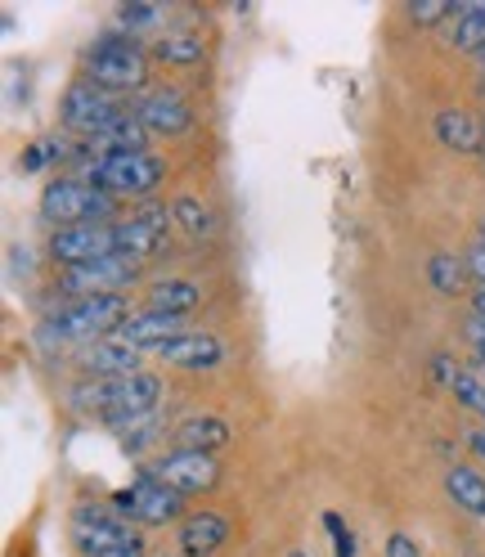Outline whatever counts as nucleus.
Here are the masks:
<instances>
[{
  "label": "nucleus",
  "mask_w": 485,
  "mask_h": 557,
  "mask_svg": "<svg viewBox=\"0 0 485 557\" xmlns=\"http://www.w3.org/2000/svg\"><path fill=\"white\" fill-rule=\"evenodd\" d=\"M427 278H432V288L445 293V297H455L459 284H463V261L459 257H449V252H436L427 261Z\"/></svg>",
  "instance_id": "b1692460"
},
{
  "label": "nucleus",
  "mask_w": 485,
  "mask_h": 557,
  "mask_svg": "<svg viewBox=\"0 0 485 557\" xmlns=\"http://www.w3.org/2000/svg\"><path fill=\"white\" fill-rule=\"evenodd\" d=\"M171 441H176V449H194V455H216V449L229 445V423L225 418H212V413L185 418Z\"/></svg>",
  "instance_id": "a211bd4d"
},
{
  "label": "nucleus",
  "mask_w": 485,
  "mask_h": 557,
  "mask_svg": "<svg viewBox=\"0 0 485 557\" xmlns=\"http://www.w3.org/2000/svg\"><path fill=\"white\" fill-rule=\"evenodd\" d=\"M158 10L153 5H140V10H122V23H149Z\"/></svg>",
  "instance_id": "72a5a7b5"
},
{
  "label": "nucleus",
  "mask_w": 485,
  "mask_h": 557,
  "mask_svg": "<svg viewBox=\"0 0 485 557\" xmlns=\"http://www.w3.org/2000/svg\"><path fill=\"white\" fill-rule=\"evenodd\" d=\"M86 82H95L109 95L140 90L149 82V54L130 37H99L90 59H86Z\"/></svg>",
  "instance_id": "39448f33"
},
{
  "label": "nucleus",
  "mask_w": 485,
  "mask_h": 557,
  "mask_svg": "<svg viewBox=\"0 0 485 557\" xmlns=\"http://www.w3.org/2000/svg\"><path fill=\"white\" fill-rule=\"evenodd\" d=\"M171 221H176L185 234H194V238H207V234L216 230L212 212H207L198 198H176V202H171Z\"/></svg>",
  "instance_id": "4be33fe9"
},
{
  "label": "nucleus",
  "mask_w": 485,
  "mask_h": 557,
  "mask_svg": "<svg viewBox=\"0 0 485 557\" xmlns=\"http://www.w3.org/2000/svg\"><path fill=\"white\" fill-rule=\"evenodd\" d=\"M126 540H135L126 512H109L99 504H82L73 512V544L86 557H103V553H113L117 544H126Z\"/></svg>",
  "instance_id": "6e6552de"
},
{
  "label": "nucleus",
  "mask_w": 485,
  "mask_h": 557,
  "mask_svg": "<svg viewBox=\"0 0 485 557\" xmlns=\"http://www.w3.org/2000/svg\"><path fill=\"white\" fill-rule=\"evenodd\" d=\"M229 535V521L221 512H189L181 521V553L185 557H207V553H216Z\"/></svg>",
  "instance_id": "f3484780"
},
{
  "label": "nucleus",
  "mask_w": 485,
  "mask_h": 557,
  "mask_svg": "<svg viewBox=\"0 0 485 557\" xmlns=\"http://www.w3.org/2000/svg\"><path fill=\"white\" fill-rule=\"evenodd\" d=\"M436 139H440L445 149L476 153L481 139H485V126H481L468 109H445V113H436Z\"/></svg>",
  "instance_id": "6ab92c4d"
},
{
  "label": "nucleus",
  "mask_w": 485,
  "mask_h": 557,
  "mask_svg": "<svg viewBox=\"0 0 485 557\" xmlns=\"http://www.w3.org/2000/svg\"><path fill=\"white\" fill-rule=\"evenodd\" d=\"M126 320H130V301L122 293H109V297H67L54 315L46 320V329L59 333V337L99 342V337H113Z\"/></svg>",
  "instance_id": "7ed1b4c3"
},
{
  "label": "nucleus",
  "mask_w": 485,
  "mask_h": 557,
  "mask_svg": "<svg viewBox=\"0 0 485 557\" xmlns=\"http://www.w3.org/2000/svg\"><path fill=\"white\" fill-rule=\"evenodd\" d=\"M198 301H202V288L189 284V278H162L149 293V310H166V315H185Z\"/></svg>",
  "instance_id": "412c9836"
},
{
  "label": "nucleus",
  "mask_w": 485,
  "mask_h": 557,
  "mask_svg": "<svg viewBox=\"0 0 485 557\" xmlns=\"http://www.w3.org/2000/svg\"><path fill=\"white\" fill-rule=\"evenodd\" d=\"M449 392H455L468 409H481V413H485V382H481L476 373L459 369V373H455V382H449Z\"/></svg>",
  "instance_id": "bb28decb"
},
{
  "label": "nucleus",
  "mask_w": 485,
  "mask_h": 557,
  "mask_svg": "<svg viewBox=\"0 0 485 557\" xmlns=\"http://www.w3.org/2000/svg\"><path fill=\"white\" fill-rule=\"evenodd\" d=\"M73 400L82 409H103V418L117 428H135L140 418H149L162 400V382L153 373H130V377H95V382H82L73 392Z\"/></svg>",
  "instance_id": "f257e3e1"
},
{
  "label": "nucleus",
  "mask_w": 485,
  "mask_h": 557,
  "mask_svg": "<svg viewBox=\"0 0 485 557\" xmlns=\"http://www.w3.org/2000/svg\"><path fill=\"white\" fill-rule=\"evenodd\" d=\"M324 527L333 531V553H337V557H356V535L341 527V517H337V512L324 517Z\"/></svg>",
  "instance_id": "c85d7f7f"
},
{
  "label": "nucleus",
  "mask_w": 485,
  "mask_h": 557,
  "mask_svg": "<svg viewBox=\"0 0 485 557\" xmlns=\"http://www.w3.org/2000/svg\"><path fill=\"white\" fill-rule=\"evenodd\" d=\"M59 113H63V126L67 131L99 139L126 109H117V99L109 90H99L95 82H73V86H67V95H63V109Z\"/></svg>",
  "instance_id": "423d86ee"
},
{
  "label": "nucleus",
  "mask_w": 485,
  "mask_h": 557,
  "mask_svg": "<svg viewBox=\"0 0 485 557\" xmlns=\"http://www.w3.org/2000/svg\"><path fill=\"white\" fill-rule=\"evenodd\" d=\"M387 557H423V548L413 544L409 535H391V540H387Z\"/></svg>",
  "instance_id": "c756f323"
},
{
  "label": "nucleus",
  "mask_w": 485,
  "mask_h": 557,
  "mask_svg": "<svg viewBox=\"0 0 485 557\" xmlns=\"http://www.w3.org/2000/svg\"><path fill=\"white\" fill-rule=\"evenodd\" d=\"M113 504H117V512H126L130 521H140V527H166V521L181 517L185 495H176L171 485H162L153 472H140L130 491H122Z\"/></svg>",
  "instance_id": "0eeeda50"
},
{
  "label": "nucleus",
  "mask_w": 485,
  "mask_h": 557,
  "mask_svg": "<svg viewBox=\"0 0 485 557\" xmlns=\"http://www.w3.org/2000/svg\"><path fill=\"white\" fill-rule=\"evenodd\" d=\"M113 207H117L113 194H103L99 185L77 181V176H54L41 189V216L54 221L59 230H67V225H103L113 216Z\"/></svg>",
  "instance_id": "20e7f679"
},
{
  "label": "nucleus",
  "mask_w": 485,
  "mask_h": 557,
  "mask_svg": "<svg viewBox=\"0 0 485 557\" xmlns=\"http://www.w3.org/2000/svg\"><path fill=\"white\" fill-rule=\"evenodd\" d=\"M122 342H130L135 351H145V346H153V351H162L166 342L185 337V315H166V310H135V315L113 333Z\"/></svg>",
  "instance_id": "4468645a"
},
{
  "label": "nucleus",
  "mask_w": 485,
  "mask_h": 557,
  "mask_svg": "<svg viewBox=\"0 0 485 557\" xmlns=\"http://www.w3.org/2000/svg\"><path fill=\"white\" fill-rule=\"evenodd\" d=\"M472 449H476V455L485 459V432H476V436H472Z\"/></svg>",
  "instance_id": "c9c22d12"
},
{
  "label": "nucleus",
  "mask_w": 485,
  "mask_h": 557,
  "mask_svg": "<svg viewBox=\"0 0 485 557\" xmlns=\"http://www.w3.org/2000/svg\"><path fill=\"white\" fill-rule=\"evenodd\" d=\"M103 557H145V540L135 535V540H126V544H117L113 553H103Z\"/></svg>",
  "instance_id": "473e14b6"
},
{
  "label": "nucleus",
  "mask_w": 485,
  "mask_h": 557,
  "mask_svg": "<svg viewBox=\"0 0 485 557\" xmlns=\"http://www.w3.org/2000/svg\"><path fill=\"white\" fill-rule=\"evenodd\" d=\"M162 485H171L176 495H198V491H212L221 481V463L212 455H194V449H171L149 468Z\"/></svg>",
  "instance_id": "9b49d317"
},
{
  "label": "nucleus",
  "mask_w": 485,
  "mask_h": 557,
  "mask_svg": "<svg viewBox=\"0 0 485 557\" xmlns=\"http://www.w3.org/2000/svg\"><path fill=\"white\" fill-rule=\"evenodd\" d=\"M50 257L73 270V265H90L103 257H117V243H113V225H67L50 234Z\"/></svg>",
  "instance_id": "9d476101"
},
{
  "label": "nucleus",
  "mask_w": 485,
  "mask_h": 557,
  "mask_svg": "<svg viewBox=\"0 0 485 557\" xmlns=\"http://www.w3.org/2000/svg\"><path fill=\"white\" fill-rule=\"evenodd\" d=\"M455 50H463V54H481L485 50V23L476 14L459 10V18H455Z\"/></svg>",
  "instance_id": "393cba45"
},
{
  "label": "nucleus",
  "mask_w": 485,
  "mask_h": 557,
  "mask_svg": "<svg viewBox=\"0 0 485 557\" xmlns=\"http://www.w3.org/2000/svg\"><path fill=\"white\" fill-rule=\"evenodd\" d=\"M449 10H455V0H419V5H409V18L423 23V27H432V23H440Z\"/></svg>",
  "instance_id": "cd10ccee"
},
{
  "label": "nucleus",
  "mask_w": 485,
  "mask_h": 557,
  "mask_svg": "<svg viewBox=\"0 0 485 557\" xmlns=\"http://www.w3.org/2000/svg\"><path fill=\"white\" fill-rule=\"evenodd\" d=\"M77 162H86L90 171V185H99L103 194H113V198H145L162 185L166 176V166L162 158L153 153H77Z\"/></svg>",
  "instance_id": "f03ea898"
},
{
  "label": "nucleus",
  "mask_w": 485,
  "mask_h": 557,
  "mask_svg": "<svg viewBox=\"0 0 485 557\" xmlns=\"http://www.w3.org/2000/svg\"><path fill=\"white\" fill-rule=\"evenodd\" d=\"M135 274H140V265H135V261L103 257V261H90V265L63 270L59 274V293H67V297H109V293H122Z\"/></svg>",
  "instance_id": "1a4fd4ad"
},
{
  "label": "nucleus",
  "mask_w": 485,
  "mask_h": 557,
  "mask_svg": "<svg viewBox=\"0 0 485 557\" xmlns=\"http://www.w3.org/2000/svg\"><path fill=\"white\" fill-rule=\"evenodd\" d=\"M166 207H145V212H135L126 221H113V243H117V257L126 261H149L158 248H162V238H166Z\"/></svg>",
  "instance_id": "f8f14e48"
},
{
  "label": "nucleus",
  "mask_w": 485,
  "mask_h": 557,
  "mask_svg": "<svg viewBox=\"0 0 485 557\" xmlns=\"http://www.w3.org/2000/svg\"><path fill=\"white\" fill-rule=\"evenodd\" d=\"M468 337H472V346H476L481 360H485V320H481V315H472V320H468Z\"/></svg>",
  "instance_id": "2f4dec72"
},
{
  "label": "nucleus",
  "mask_w": 485,
  "mask_h": 557,
  "mask_svg": "<svg viewBox=\"0 0 485 557\" xmlns=\"http://www.w3.org/2000/svg\"><path fill=\"white\" fill-rule=\"evenodd\" d=\"M468 270H472V274L481 278V288H485V238H481V243H476V248L468 252Z\"/></svg>",
  "instance_id": "7c9ffc66"
},
{
  "label": "nucleus",
  "mask_w": 485,
  "mask_h": 557,
  "mask_svg": "<svg viewBox=\"0 0 485 557\" xmlns=\"http://www.w3.org/2000/svg\"><path fill=\"white\" fill-rule=\"evenodd\" d=\"M153 54L162 63H202V41L189 37V32H166V37L153 46Z\"/></svg>",
  "instance_id": "5701e85b"
},
{
  "label": "nucleus",
  "mask_w": 485,
  "mask_h": 557,
  "mask_svg": "<svg viewBox=\"0 0 485 557\" xmlns=\"http://www.w3.org/2000/svg\"><path fill=\"white\" fill-rule=\"evenodd\" d=\"M445 491L459 508H468L472 517H485V476L468 463H455L445 472Z\"/></svg>",
  "instance_id": "aec40b11"
},
{
  "label": "nucleus",
  "mask_w": 485,
  "mask_h": 557,
  "mask_svg": "<svg viewBox=\"0 0 485 557\" xmlns=\"http://www.w3.org/2000/svg\"><path fill=\"white\" fill-rule=\"evenodd\" d=\"M130 113L149 126V135H181V131L194 126V103L181 90H171V86L149 90L145 99H135Z\"/></svg>",
  "instance_id": "ddd939ff"
},
{
  "label": "nucleus",
  "mask_w": 485,
  "mask_h": 557,
  "mask_svg": "<svg viewBox=\"0 0 485 557\" xmlns=\"http://www.w3.org/2000/svg\"><path fill=\"white\" fill-rule=\"evenodd\" d=\"M158 356H162V364H176V369H194L198 373V369H216L225 360V346L212 333H185L176 342H166Z\"/></svg>",
  "instance_id": "dca6fc26"
},
{
  "label": "nucleus",
  "mask_w": 485,
  "mask_h": 557,
  "mask_svg": "<svg viewBox=\"0 0 485 557\" xmlns=\"http://www.w3.org/2000/svg\"><path fill=\"white\" fill-rule=\"evenodd\" d=\"M293 557H306V553H293Z\"/></svg>",
  "instance_id": "58836bf2"
},
{
  "label": "nucleus",
  "mask_w": 485,
  "mask_h": 557,
  "mask_svg": "<svg viewBox=\"0 0 485 557\" xmlns=\"http://www.w3.org/2000/svg\"><path fill=\"white\" fill-rule=\"evenodd\" d=\"M463 14H476L485 23V0H463Z\"/></svg>",
  "instance_id": "f704fd0d"
},
{
  "label": "nucleus",
  "mask_w": 485,
  "mask_h": 557,
  "mask_svg": "<svg viewBox=\"0 0 485 557\" xmlns=\"http://www.w3.org/2000/svg\"><path fill=\"white\" fill-rule=\"evenodd\" d=\"M82 369L95 373V377H130L140 373V351L122 337H99V342H86L77 351Z\"/></svg>",
  "instance_id": "2eb2a0df"
},
{
  "label": "nucleus",
  "mask_w": 485,
  "mask_h": 557,
  "mask_svg": "<svg viewBox=\"0 0 485 557\" xmlns=\"http://www.w3.org/2000/svg\"><path fill=\"white\" fill-rule=\"evenodd\" d=\"M476 315H481V320H485V288H481V293H476Z\"/></svg>",
  "instance_id": "e433bc0d"
},
{
  "label": "nucleus",
  "mask_w": 485,
  "mask_h": 557,
  "mask_svg": "<svg viewBox=\"0 0 485 557\" xmlns=\"http://www.w3.org/2000/svg\"><path fill=\"white\" fill-rule=\"evenodd\" d=\"M63 162V158H77L73 149H67V139H37L27 153H23V171H41L46 162Z\"/></svg>",
  "instance_id": "a878e982"
},
{
  "label": "nucleus",
  "mask_w": 485,
  "mask_h": 557,
  "mask_svg": "<svg viewBox=\"0 0 485 557\" xmlns=\"http://www.w3.org/2000/svg\"><path fill=\"white\" fill-rule=\"evenodd\" d=\"M481 238H485V221H481Z\"/></svg>",
  "instance_id": "4c0bfd02"
},
{
  "label": "nucleus",
  "mask_w": 485,
  "mask_h": 557,
  "mask_svg": "<svg viewBox=\"0 0 485 557\" xmlns=\"http://www.w3.org/2000/svg\"><path fill=\"white\" fill-rule=\"evenodd\" d=\"M481 63H485V50H481Z\"/></svg>",
  "instance_id": "ea45409f"
}]
</instances>
